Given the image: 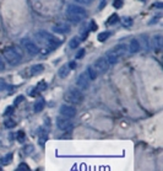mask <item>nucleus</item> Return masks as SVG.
I'll return each mask as SVG.
<instances>
[{
  "label": "nucleus",
  "mask_w": 163,
  "mask_h": 171,
  "mask_svg": "<svg viewBox=\"0 0 163 171\" xmlns=\"http://www.w3.org/2000/svg\"><path fill=\"white\" fill-rule=\"evenodd\" d=\"M35 37H36V41H37L38 46L49 47L50 49L57 48L58 44H60V41L58 38H55L54 36H52L50 33L47 32V31H38L35 35Z\"/></svg>",
  "instance_id": "f257e3e1"
},
{
  "label": "nucleus",
  "mask_w": 163,
  "mask_h": 171,
  "mask_svg": "<svg viewBox=\"0 0 163 171\" xmlns=\"http://www.w3.org/2000/svg\"><path fill=\"white\" fill-rule=\"evenodd\" d=\"M87 15V11L82 8V6H77V5H70L67 8V19L71 22H80L81 20H84Z\"/></svg>",
  "instance_id": "f03ea898"
},
{
  "label": "nucleus",
  "mask_w": 163,
  "mask_h": 171,
  "mask_svg": "<svg viewBox=\"0 0 163 171\" xmlns=\"http://www.w3.org/2000/svg\"><path fill=\"white\" fill-rule=\"evenodd\" d=\"M64 100L66 102H69V104L79 105L84 101V95H82V92H81V90L79 87H71L65 92Z\"/></svg>",
  "instance_id": "7ed1b4c3"
},
{
  "label": "nucleus",
  "mask_w": 163,
  "mask_h": 171,
  "mask_svg": "<svg viewBox=\"0 0 163 171\" xmlns=\"http://www.w3.org/2000/svg\"><path fill=\"white\" fill-rule=\"evenodd\" d=\"M3 53H4V58L6 60V63L9 65H12V67L17 65L21 62V54L13 47H6V48H4Z\"/></svg>",
  "instance_id": "20e7f679"
},
{
  "label": "nucleus",
  "mask_w": 163,
  "mask_h": 171,
  "mask_svg": "<svg viewBox=\"0 0 163 171\" xmlns=\"http://www.w3.org/2000/svg\"><path fill=\"white\" fill-rule=\"evenodd\" d=\"M21 44L23 47V49L30 54V56H36V54L39 52V48H38V46L35 43V42H32L31 39L28 38H23L21 41Z\"/></svg>",
  "instance_id": "39448f33"
},
{
  "label": "nucleus",
  "mask_w": 163,
  "mask_h": 171,
  "mask_svg": "<svg viewBox=\"0 0 163 171\" xmlns=\"http://www.w3.org/2000/svg\"><path fill=\"white\" fill-rule=\"evenodd\" d=\"M93 68H94V70L97 72V74H104L108 69H109V63H108L106 57H101L94 62Z\"/></svg>",
  "instance_id": "423d86ee"
},
{
  "label": "nucleus",
  "mask_w": 163,
  "mask_h": 171,
  "mask_svg": "<svg viewBox=\"0 0 163 171\" xmlns=\"http://www.w3.org/2000/svg\"><path fill=\"white\" fill-rule=\"evenodd\" d=\"M57 126L59 129H62V131H69V129L72 128V122L70 121V118L60 116V117L57 118Z\"/></svg>",
  "instance_id": "0eeeda50"
},
{
  "label": "nucleus",
  "mask_w": 163,
  "mask_h": 171,
  "mask_svg": "<svg viewBox=\"0 0 163 171\" xmlns=\"http://www.w3.org/2000/svg\"><path fill=\"white\" fill-rule=\"evenodd\" d=\"M60 114L66 118H72L76 116V108L70 105H63L60 107Z\"/></svg>",
  "instance_id": "6e6552de"
},
{
  "label": "nucleus",
  "mask_w": 163,
  "mask_h": 171,
  "mask_svg": "<svg viewBox=\"0 0 163 171\" xmlns=\"http://www.w3.org/2000/svg\"><path fill=\"white\" fill-rule=\"evenodd\" d=\"M76 85L79 89H81V90L88 87V85H90V78H88L87 73H81L79 75V78L76 80Z\"/></svg>",
  "instance_id": "1a4fd4ad"
},
{
  "label": "nucleus",
  "mask_w": 163,
  "mask_h": 171,
  "mask_svg": "<svg viewBox=\"0 0 163 171\" xmlns=\"http://www.w3.org/2000/svg\"><path fill=\"white\" fill-rule=\"evenodd\" d=\"M53 31L55 33H59V35H63V33H67L70 31V26L67 24L60 22V24H57L53 26Z\"/></svg>",
  "instance_id": "9d476101"
},
{
  "label": "nucleus",
  "mask_w": 163,
  "mask_h": 171,
  "mask_svg": "<svg viewBox=\"0 0 163 171\" xmlns=\"http://www.w3.org/2000/svg\"><path fill=\"white\" fill-rule=\"evenodd\" d=\"M109 51H112L113 53H115V54H117V56L120 58L121 56H124V54L128 52V47H126L125 44H118V46L113 47V48L109 49Z\"/></svg>",
  "instance_id": "9b49d317"
},
{
  "label": "nucleus",
  "mask_w": 163,
  "mask_h": 171,
  "mask_svg": "<svg viewBox=\"0 0 163 171\" xmlns=\"http://www.w3.org/2000/svg\"><path fill=\"white\" fill-rule=\"evenodd\" d=\"M152 46L156 49H161L163 47V38L161 35H156L152 37Z\"/></svg>",
  "instance_id": "f8f14e48"
},
{
  "label": "nucleus",
  "mask_w": 163,
  "mask_h": 171,
  "mask_svg": "<svg viewBox=\"0 0 163 171\" xmlns=\"http://www.w3.org/2000/svg\"><path fill=\"white\" fill-rule=\"evenodd\" d=\"M106 58L108 60V63H109V65H113L115 63H118V60H119V57L115 53H113L112 51H108L106 53Z\"/></svg>",
  "instance_id": "ddd939ff"
},
{
  "label": "nucleus",
  "mask_w": 163,
  "mask_h": 171,
  "mask_svg": "<svg viewBox=\"0 0 163 171\" xmlns=\"http://www.w3.org/2000/svg\"><path fill=\"white\" fill-rule=\"evenodd\" d=\"M140 43L137 39H131L130 41V44H129V52L130 53H136L140 51Z\"/></svg>",
  "instance_id": "4468645a"
},
{
  "label": "nucleus",
  "mask_w": 163,
  "mask_h": 171,
  "mask_svg": "<svg viewBox=\"0 0 163 171\" xmlns=\"http://www.w3.org/2000/svg\"><path fill=\"white\" fill-rule=\"evenodd\" d=\"M44 70V67L42 64H35L31 67V74L32 75H37L39 73H42Z\"/></svg>",
  "instance_id": "2eb2a0df"
},
{
  "label": "nucleus",
  "mask_w": 163,
  "mask_h": 171,
  "mask_svg": "<svg viewBox=\"0 0 163 171\" xmlns=\"http://www.w3.org/2000/svg\"><path fill=\"white\" fill-rule=\"evenodd\" d=\"M69 72H70V68L67 67V65H63V67L59 69L58 75H59L60 78H65V77H67V74H69Z\"/></svg>",
  "instance_id": "dca6fc26"
},
{
  "label": "nucleus",
  "mask_w": 163,
  "mask_h": 171,
  "mask_svg": "<svg viewBox=\"0 0 163 171\" xmlns=\"http://www.w3.org/2000/svg\"><path fill=\"white\" fill-rule=\"evenodd\" d=\"M86 73H87V75H88V78H90V80H94L97 78V72L94 70V68L93 67H88L87 68V70H86Z\"/></svg>",
  "instance_id": "f3484780"
},
{
  "label": "nucleus",
  "mask_w": 163,
  "mask_h": 171,
  "mask_svg": "<svg viewBox=\"0 0 163 171\" xmlns=\"http://www.w3.org/2000/svg\"><path fill=\"white\" fill-rule=\"evenodd\" d=\"M112 35V32L109 31H106V32H101L99 35H98V41L99 42H104V41L108 39V37H109Z\"/></svg>",
  "instance_id": "a211bd4d"
},
{
  "label": "nucleus",
  "mask_w": 163,
  "mask_h": 171,
  "mask_svg": "<svg viewBox=\"0 0 163 171\" xmlns=\"http://www.w3.org/2000/svg\"><path fill=\"white\" fill-rule=\"evenodd\" d=\"M4 124H5L6 128H13V127H15V124H16V122L13 121V119H11V118H6L5 122H4Z\"/></svg>",
  "instance_id": "6ab92c4d"
},
{
  "label": "nucleus",
  "mask_w": 163,
  "mask_h": 171,
  "mask_svg": "<svg viewBox=\"0 0 163 171\" xmlns=\"http://www.w3.org/2000/svg\"><path fill=\"white\" fill-rule=\"evenodd\" d=\"M43 108H44V101L40 100V101H38L37 104L35 105V112H40Z\"/></svg>",
  "instance_id": "aec40b11"
},
{
  "label": "nucleus",
  "mask_w": 163,
  "mask_h": 171,
  "mask_svg": "<svg viewBox=\"0 0 163 171\" xmlns=\"http://www.w3.org/2000/svg\"><path fill=\"white\" fill-rule=\"evenodd\" d=\"M118 21H119V17H118L117 14H114V15H112L109 19H108L107 24H108V25H113V24H117Z\"/></svg>",
  "instance_id": "412c9836"
},
{
  "label": "nucleus",
  "mask_w": 163,
  "mask_h": 171,
  "mask_svg": "<svg viewBox=\"0 0 163 171\" xmlns=\"http://www.w3.org/2000/svg\"><path fill=\"white\" fill-rule=\"evenodd\" d=\"M79 43H80V39H79V38H72V39L70 41L69 46H70V48H71V49H75V48H77Z\"/></svg>",
  "instance_id": "4be33fe9"
},
{
  "label": "nucleus",
  "mask_w": 163,
  "mask_h": 171,
  "mask_svg": "<svg viewBox=\"0 0 163 171\" xmlns=\"http://www.w3.org/2000/svg\"><path fill=\"white\" fill-rule=\"evenodd\" d=\"M123 25L125 27H131L133 26V19L131 17H124L123 19Z\"/></svg>",
  "instance_id": "5701e85b"
},
{
  "label": "nucleus",
  "mask_w": 163,
  "mask_h": 171,
  "mask_svg": "<svg viewBox=\"0 0 163 171\" xmlns=\"http://www.w3.org/2000/svg\"><path fill=\"white\" fill-rule=\"evenodd\" d=\"M113 6H114V8H117V9H120L121 6H123V0H114Z\"/></svg>",
  "instance_id": "b1692460"
},
{
  "label": "nucleus",
  "mask_w": 163,
  "mask_h": 171,
  "mask_svg": "<svg viewBox=\"0 0 163 171\" xmlns=\"http://www.w3.org/2000/svg\"><path fill=\"white\" fill-rule=\"evenodd\" d=\"M45 142H47V134H42V135L39 137V140H38V143H39V144L43 147Z\"/></svg>",
  "instance_id": "393cba45"
},
{
  "label": "nucleus",
  "mask_w": 163,
  "mask_h": 171,
  "mask_svg": "<svg viewBox=\"0 0 163 171\" xmlns=\"http://www.w3.org/2000/svg\"><path fill=\"white\" fill-rule=\"evenodd\" d=\"M92 1H93V0H75V3L81 4V5H88V4H91Z\"/></svg>",
  "instance_id": "a878e982"
},
{
  "label": "nucleus",
  "mask_w": 163,
  "mask_h": 171,
  "mask_svg": "<svg viewBox=\"0 0 163 171\" xmlns=\"http://www.w3.org/2000/svg\"><path fill=\"white\" fill-rule=\"evenodd\" d=\"M17 140H18V142H21V143L25 140V133H23L22 131H20V132L17 133Z\"/></svg>",
  "instance_id": "bb28decb"
},
{
  "label": "nucleus",
  "mask_w": 163,
  "mask_h": 171,
  "mask_svg": "<svg viewBox=\"0 0 163 171\" xmlns=\"http://www.w3.org/2000/svg\"><path fill=\"white\" fill-rule=\"evenodd\" d=\"M17 170L18 171H21V170H30V167H28V165H26V164H20V165L17 166Z\"/></svg>",
  "instance_id": "cd10ccee"
},
{
  "label": "nucleus",
  "mask_w": 163,
  "mask_h": 171,
  "mask_svg": "<svg viewBox=\"0 0 163 171\" xmlns=\"http://www.w3.org/2000/svg\"><path fill=\"white\" fill-rule=\"evenodd\" d=\"M23 100H25V96H22V95H20V96H18L17 99H15V101H13V104H15V105H18L20 102H22Z\"/></svg>",
  "instance_id": "c85d7f7f"
},
{
  "label": "nucleus",
  "mask_w": 163,
  "mask_h": 171,
  "mask_svg": "<svg viewBox=\"0 0 163 171\" xmlns=\"http://www.w3.org/2000/svg\"><path fill=\"white\" fill-rule=\"evenodd\" d=\"M37 89H38V90H44V89H47V84L44 83V81H40Z\"/></svg>",
  "instance_id": "c756f323"
},
{
  "label": "nucleus",
  "mask_w": 163,
  "mask_h": 171,
  "mask_svg": "<svg viewBox=\"0 0 163 171\" xmlns=\"http://www.w3.org/2000/svg\"><path fill=\"white\" fill-rule=\"evenodd\" d=\"M12 111H13V108H12V107H8V108L5 110L4 114H5V116H10V114L12 113Z\"/></svg>",
  "instance_id": "7c9ffc66"
},
{
  "label": "nucleus",
  "mask_w": 163,
  "mask_h": 171,
  "mask_svg": "<svg viewBox=\"0 0 163 171\" xmlns=\"http://www.w3.org/2000/svg\"><path fill=\"white\" fill-rule=\"evenodd\" d=\"M67 67H69V68H70V69H75V68H76V62H75V60H72V62H70V63H69V64H67Z\"/></svg>",
  "instance_id": "2f4dec72"
},
{
  "label": "nucleus",
  "mask_w": 163,
  "mask_h": 171,
  "mask_svg": "<svg viewBox=\"0 0 163 171\" xmlns=\"http://www.w3.org/2000/svg\"><path fill=\"white\" fill-rule=\"evenodd\" d=\"M84 54H85V49H81L79 53H77V56H76V58L77 59H80V58H82L84 57Z\"/></svg>",
  "instance_id": "473e14b6"
},
{
  "label": "nucleus",
  "mask_w": 163,
  "mask_h": 171,
  "mask_svg": "<svg viewBox=\"0 0 163 171\" xmlns=\"http://www.w3.org/2000/svg\"><path fill=\"white\" fill-rule=\"evenodd\" d=\"M4 68H5V65H4V62H3L1 57H0V72H3V70H4Z\"/></svg>",
  "instance_id": "72a5a7b5"
},
{
  "label": "nucleus",
  "mask_w": 163,
  "mask_h": 171,
  "mask_svg": "<svg viewBox=\"0 0 163 171\" xmlns=\"http://www.w3.org/2000/svg\"><path fill=\"white\" fill-rule=\"evenodd\" d=\"M97 29V25H96V22H91V30H96Z\"/></svg>",
  "instance_id": "f704fd0d"
},
{
  "label": "nucleus",
  "mask_w": 163,
  "mask_h": 171,
  "mask_svg": "<svg viewBox=\"0 0 163 171\" xmlns=\"http://www.w3.org/2000/svg\"><path fill=\"white\" fill-rule=\"evenodd\" d=\"M154 6H156V8H162L163 4H162V3H156V4H154Z\"/></svg>",
  "instance_id": "c9c22d12"
},
{
  "label": "nucleus",
  "mask_w": 163,
  "mask_h": 171,
  "mask_svg": "<svg viewBox=\"0 0 163 171\" xmlns=\"http://www.w3.org/2000/svg\"><path fill=\"white\" fill-rule=\"evenodd\" d=\"M103 3H106V0H102V1H101V4H99V9L103 8Z\"/></svg>",
  "instance_id": "e433bc0d"
}]
</instances>
